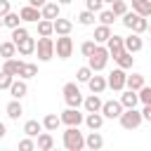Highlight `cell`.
<instances>
[{
    "instance_id": "cell-42",
    "label": "cell",
    "mask_w": 151,
    "mask_h": 151,
    "mask_svg": "<svg viewBox=\"0 0 151 151\" xmlns=\"http://www.w3.org/2000/svg\"><path fill=\"white\" fill-rule=\"evenodd\" d=\"M137 94H139V101H142L144 106H146V104H151V87H146V85H144Z\"/></svg>"
},
{
    "instance_id": "cell-46",
    "label": "cell",
    "mask_w": 151,
    "mask_h": 151,
    "mask_svg": "<svg viewBox=\"0 0 151 151\" xmlns=\"http://www.w3.org/2000/svg\"><path fill=\"white\" fill-rule=\"evenodd\" d=\"M7 12H12L9 9V0H0V17H5Z\"/></svg>"
},
{
    "instance_id": "cell-23",
    "label": "cell",
    "mask_w": 151,
    "mask_h": 151,
    "mask_svg": "<svg viewBox=\"0 0 151 151\" xmlns=\"http://www.w3.org/2000/svg\"><path fill=\"white\" fill-rule=\"evenodd\" d=\"M26 92H28V85H26L24 80H12V85H9V94H12L14 99H21Z\"/></svg>"
},
{
    "instance_id": "cell-55",
    "label": "cell",
    "mask_w": 151,
    "mask_h": 151,
    "mask_svg": "<svg viewBox=\"0 0 151 151\" xmlns=\"http://www.w3.org/2000/svg\"><path fill=\"white\" fill-rule=\"evenodd\" d=\"M2 151H9V149H2Z\"/></svg>"
},
{
    "instance_id": "cell-28",
    "label": "cell",
    "mask_w": 151,
    "mask_h": 151,
    "mask_svg": "<svg viewBox=\"0 0 151 151\" xmlns=\"http://www.w3.org/2000/svg\"><path fill=\"white\" fill-rule=\"evenodd\" d=\"M38 149H40V151H50V149H54V139H52L50 132H40V134H38Z\"/></svg>"
},
{
    "instance_id": "cell-43",
    "label": "cell",
    "mask_w": 151,
    "mask_h": 151,
    "mask_svg": "<svg viewBox=\"0 0 151 151\" xmlns=\"http://www.w3.org/2000/svg\"><path fill=\"white\" fill-rule=\"evenodd\" d=\"M94 47H97V42H94V40H85V42L80 45V52H83L85 57H90V54L94 52Z\"/></svg>"
},
{
    "instance_id": "cell-20",
    "label": "cell",
    "mask_w": 151,
    "mask_h": 151,
    "mask_svg": "<svg viewBox=\"0 0 151 151\" xmlns=\"http://www.w3.org/2000/svg\"><path fill=\"white\" fill-rule=\"evenodd\" d=\"M111 35H113V33H111V26H104V24H101V26H97V28H94V35H92V38H94V42H97V45H104Z\"/></svg>"
},
{
    "instance_id": "cell-39",
    "label": "cell",
    "mask_w": 151,
    "mask_h": 151,
    "mask_svg": "<svg viewBox=\"0 0 151 151\" xmlns=\"http://www.w3.org/2000/svg\"><path fill=\"white\" fill-rule=\"evenodd\" d=\"M111 5H113V7H111V12H113V14H116V17H123V14H125V12H127V5H125V2H123V0H113V2H111Z\"/></svg>"
},
{
    "instance_id": "cell-22",
    "label": "cell",
    "mask_w": 151,
    "mask_h": 151,
    "mask_svg": "<svg viewBox=\"0 0 151 151\" xmlns=\"http://www.w3.org/2000/svg\"><path fill=\"white\" fill-rule=\"evenodd\" d=\"M125 87H127V90H134V92H139V90L144 87V76H142V73H132V76H127V80H125Z\"/></svg>"
},
{
    "instance_id": "cell-21",
    "label": "cell",
    "mask_w": 151,
    "mask_h": 151,
    "mask_svg": "<svg viewBox=\"0 0 151 151\" xmlns=\"http://www.w3.org/2000/svg\"><path fill=\"white\" fill-rule=\"evenodd\" d=\"M132 12L139 17H151V0H132Z\"/></svg>"
},
{
    "instance_id": "cell-8",
    "label": "cell",
    "mask_w": 151,
    "mask_h": 151,
    "mask_svg": "<svg viewBox=\"0 0 151 151\" xmlns=\"http://www.w3.org/2000/svg\"><path fill=\"white\" fill-rule=\"evenodd\" d=\"M125 80H127L125 71H123V68H113V71L109 73V78H106V87H111L113 92H120V90L125 87Z\"/></svg>"
},
{
    "instance_id": "cell-48",
    "label": "cell",
    "mask_w": 151,
    "mask_h": 151,
    "mask_svg": "<svg viewBox=\"0 0 151 151\" xmlns=\"http://www.w3.org/2000/svg\"><path fill=\"white\" fill-rule=\"evenodd\" d=\"M45 2H47V0H28V5H31V7H38V9H40Z\"/></svg>"
},
{
    "instance_id": "cell-49",
    "label": "cell",
    "mask_w": 151,
    "mask_h": 151,
    "mask_svg": "<svg viewBox=\"0 0 151 151\" xmlns=\"http://www.w3.org/2000/svg\"><path fill=\"white\" fill-rule=\"evenodd\" d=\"M5 132H7V127H5V125H2V123H0V139H2V137H5Z\"/></svg>"
},
{
    "instance_id": "cell-53",
    "label": "cell",
    "mask_w": 151,
    "mask_h": 151,
    "mask_svg": "<svg viewBox=\"0 0 151 151\" xmlns=\"http://www.w3.org/2000/svg\"><path fill=\"white\" fill-rule=\"evenodd\" d=\"M0 26H2V17H0Z\"/></svg>"
},
{
    "instance_id": "cell-17",
    "label": "cell",
    "mask_w": 151,
    "mask_h": 151,
    "mask_svg": "<svg viewBox=\"0 0 151 151\" xmlns=\"http://www.w3.org/2000/svg\"><path fill=\"white\" fill-rule=\"evenodd\" d=\"M52 26H54V33H57V35H68L71 28H73V24H71L68 19H61V17H57V19L52 21Z\"/></svg>"
},
{
    "instance_id": "cell-1",
    "label": "cell",
    "mask_w": 151,
    "mask_h": 151,
    "mask_svg": "<svg viewBox=\"0 0 151 151\" xmlns=\"http://www.w3.org/2000/svg\"><path fill=\"white\" fill-rule=\"evenodd\" d=\"M123 26L130 28L132 33H137V35H142L144 31H149L146 17H139L137 12H125V14H123Z\"/></svg>"
},
{
    "instance_id": "cell-5",
    "label": "cell",
    "mask_w": 151,
    "mask_h": 151,
    "mask_svg": "<svg viewBox=\"0 0 151 151\" xmlns=\"http://www.w3.org/2000/svg\"><path fill=\"white\" fill-rule=\"evenodd\" d=\"M64 99H66V104H68L71 109H78V106L83 104L80 87H78L76 83H66V85H64Z\"/></svg>"
},
{
    "instance_id": "cell-35",
    "label": "cell",
    "mask_w": 151,
    "mask_h": 151,
    "mask_svg": "<svg viewBox=\"0 0 151 151\" xmlns=\"http://www.w3.org/2000/svg\"><path fill=\"white\" fill-rule=\"evenodd\" d=\"M35 73H38V66H35V64H26V61H24L21 68H19V76H21V78H33Z\"/></svg>"
},
{
    "instance_id": "cell-26",
    "label": "cell",
    "mask_w": 151,
    "mask_h": 151,
    "mask_svg": "<svg viewBox=\"0 0 151 151\" xmlns=\"http://www.w3.org/2000/svg\"><path fill=\"white\" fill-rule=\"evenodd\" d=\"M85 123H87V127L90 130H99L101 125H104V116L97 111V113H87L85 116Z\"/></svg>"
},
{
    "instance_id": "cell-36",
    "label": "cell",
    "mask_w": 151,
    "mask_h": 151,
    "mask_svg": "<svg viewBox=\"0 0 151 151\" xmlns=\"http://www.w3.org/2000/svg\"><path fill=\"white\" fill-rule=\"evenodd\" d=\"M78 24H80V26H92V24H94V12H90V9L80 12V14H78Z\"/></svg>"
},
{
    "instance_id": "cell-29",
    "label": "cell",
    "mask_w": 151,
    "mask_h": 151,
    "mask_svg": "<svg viewBox=\"0 0 151 151\" xmlns=\"http://www.w3.org/2000/svg\"><path fill=\"white\" fill-rule=\"evenodd\" d=\"M21 64H24V61H19V59H5V66H2V71H5V73H9V76L14 78V76H19V68H21Z\"/></svg>"
},
{
    "instance_id": "cell-34",
    "label": "cell",
    "mask_w": 151,
    "mask_h": 151,
    "mask_svg": "<svg viewBox=\"0 0 151 151\" xmlns=\"http://www.w3.org/2000/svg\"><path fill=\"white\" fill-rule=\"evenodd\" d=\"M19 21H21V17H19L17 12H7V14L2 17V26H7V28H17Z\"/></svg>"
},
{
    "instance_id": "cell-4",
    "label": "cell",
    "mask_w": 151,
    "mask_h": 151,
    "mask_svg": "<svg viewBox=\"0 0 151 151\" xmlns=\"http://www.w3.org/2000/svg\"><path fill=\"white\" fill-rule=\"evenodd\" d=\"M118 120H120V125H123L125 130H137L144 118H142V111H137V109H125Z\"/></svg>"
},
{
    "instance_id": "cell-19",
    "label": "cell",
    "mask_w": 151,
    "mask_h": 151,
    "mask_svg": "<svg viewBox=\"0 0 151 151\" xmlns=\"http://www.w3.org/2000/svg\"><path fill=\"white\" fill-rule=\"evenodd\" d=\"M101 99H99V94H90L87 99H83V106H85V111L87 113H97V111H101Z\"/></svg>"
},
{
    "instance_id": "cell-54",
    "label": "cell",
    "mask_w": 151,
    "mask_h": 151,
    "mask_svg": "<svg viewBox=\"0 0 151 151\" xmlns=\"http://www.w3.org/2000/svg\"><path fill=\"white\" fill-rule=\"evenodd\" d=\"M50 151H57V149H50Z\"/></svg>"
},
{
    "instance_id": "cell-41",
    "label": "cell",
    "mask_w": 151,
    "mask_h": 151,
    "mask_svg": "<svg viewBox=\"0 0 151 151\" xmlns=\"http://www.w3.org/2000/svg\"><path fill=\"white\" fill-rule=\"evenodd\" d=\"M19 151H35V142H33V137H24V139L19 142Z\"/></svg>"
},
{
    "instance_id": "cell-7",
    "label": "cell",
    "mask_w": 151,
    "mask_h": 151,
    "mask_svg": "<svg viewBox=\"0 0 151 151\" xmlns=\"http://www.w3.org/2000/svg\"><path fill=\"white\" fill-rule=\"evenodd\" d=\"M54 52H57L59 59H68L73 54V40L68 35H59L57 42H54Z\"/></svg>"
},
{
    "instance_id": "cell-47",
    "label": "cell",
    "mask_w": 151,
    "mask_h": 151,
    "mask_svg": "<svg viewBox=\"0 0 151 151\" xmlns=\"http://www.w3.org/2000/svg\"><path fill=\"white\" fill-rule=\"evenodd\" d=\"M142 118L151 123V104H146V106H144V111H142Z\"/></svg>"
},
{
    "instance_id": "cell-3",
    "label": "cell",
    "mask_w": 151,
    "mask_h": 151,
    "mask_svg": "<svg viewBox=\"0 0 151 151\" xmlns=\"http://www.w3.org/2000/svg\"><path fill=\"white\" fill-rule=\"evenodd\" d=\"M106 61H109V50L101 47V45H97L94 52L87 57V66L92 68V73H94V71H101V68L106 66Z\"/></svg>"
},
{
    "instance_id": "cell-52",
    "label": "cell",
    "mask_w": 151,
    "mask_h": 151,
    "mask_svg": "<svg viewBox=\"0 0 151 151\" xmlns=\"http://www.w3.org/2000/svg\"><path fill=\"white\" fill-rule=\"evenodd\" d=\"M104 2H113V0H104Z\"/></svg>"
},
{
    "instance_id": "cell-14",
    "label": "cell",
    "mask_w": 151,
    "mask_h": 151,
    "mask_svg": "<svg viewBox=\"0 0 151 151\" xmlns=\"http://www.w3.org/2000/svg\"><path fill=\"white\" fill-rule=\"evenodd\" d=\"M19 17H21V21H40V19H42L40 9H38V7H31V5L21 7V9H19Z\"/></svg>"
},
{
    "instance_id": "cell-11",
    "label": "cell",
    "mask_w": 151,
    "mask_h": 151,
    "mask_svg": "<svg viewBox=\"0 0 151 151\" xmlns=\"http://www.w3.org/2000/svg\"><path fill=\"white\" fill-rule=\"evenodd\" d=\"M106 50H109V57H118L123 50H125V45H123V35H111L109 40H106Z\"/></svg>"
},
{
    "instance_id": "cell-44",
    "label": "cell",
    "mask_w": 151,
    "mask_h": 151,
    "mask_svg": "<svg viewBox=\"0 0 151 151\" xmlns=\"http://www.w3.org/2000/svg\"><path fill=\"white\" fill-rule=\"evenodd\" d=\"M12 76L9 73H5V71H0V90H9V85H12Z\"/></svg>"
},
{
    "instance_id": "cell-30",
    "label": "cell",
    "mask_w": 151,
    "mask_h": 151,
    "mask_svg": "<svg viewBox=\"0 0 151 151\" xmlns=\"http://www.w3.org/2000/svg\"><path fill=\"white\" fill-rule=\"evenodd\" d=\"M17 54V45L12 42V40H5V42H0V57H5V59H12Z\"/></svg>"
},
{
    "instance_id": "cell-10",
    "label": "cell",
    "mask_w": 151,
    "mask_h": 151,
    "mask_svg": "<svg viewBox=\"0 0 151 151\" xmlns=\"http://www.w3.org/2000/svg\"><path fill=\"white\" fill-rule=\"evenodd\" d=\"M99 113H101L104 118H120V113H123V104H120V101H116V99L104 101Z\"/></svg>"
},
{
    "instance_id": "cell-32",
    "label": "cell",
    "mask_w": 151,
    "mask_h": 151,
    "mask_svg": "<svg viewBox=\"0 0 151 151\" xmlns=\"http://www.w3.org/2000/svg\"><path fill=\"white\" fill-rule=\"evenodd\" d=\"M38 33H40V38H50V35L54 33V26H52V21H47V19H40V21H38Z\"/></svg>"
},
{
    "instance_id": "cell-56",
    "label": "cell",
    "mask_w": 151,
    "mask_h": 151,
    "mask_svg": "<svg viewBox=\"0 0 151 151\" xmlns=\"http://www.w3.org/2000/svg\"><path fill=\"white\" fill-rule=\"evenodd\" d=\"M149 28H151V26H149Z\"/></svg>"
},
{
    "instance_id": "cell-25",
    "label": "cell",
    "mask_w": 151,
    "mask_h": 151,
    "mask_svg": "<svg viewBox=\"0 0 151 151\" xmlns=\"http://www.w3.org/2000/svg\"><path fill=\"white\" fill-rule=\"evenodd\" d=\"M85 146H87V149H101V146H104V137L92 130V132L85 137Z\"/></svg>"
},
{
    "instance_id": "cell-6",
    "label": "cell",
    "mask_w": 151,
    "mask_h": 151,
    "mask_svg": "<svg viewBox=\"0 0 151 151\" xmlns=\"http://www.w3.org/2000/svg\"><path fill=\"white\" fill-rule=\"evenodd\" d=\"M35 52H38V59L40 61H50L54 57V40L52 38H40L35 42Z\"/></svg>"
},
{
    "instance_id": "cell-50",
    "label": "cell",
    "mask_w": 151,
    "mask_h": 151,
    "mask_svg": "<svg viewBox=\"0 0 151 151\" xmlns=\"http://www.w3.org/2000/svg\"><path fill=\"white\" fill-rule=\"evenodd\" d=\"M73 0H59V5H71Z\"/></svg>"
},
{
    "instance_id": "cell-33",
    "label": "cell",
    "mask_w": 151,
    "mask_h": 151,
    "mask_svg": "<svg viewBox=\"0 0 151 151\" xmlns=\"http://www.w3.org/2000/svg\"><path fill=\"white\" fill-rule=\"evenodd\" d=\"M116 61H118V68H123V71H125V68H130V66H132L134 57H132L130 52H125V50H123V52H120V54L116 57Z\"/></svg>"
},
{
    "instance_id": "cell-16",
    "label": "cell",
    "mask_w": 151,
    "mask_h": 151,
    "mask_svg": "<svg viewBox=\"0 0 151 151\" xmlns=\"http://www.w3.org/2000/svg\"><path fill=\"white\" fill-rule=\"evenodd\" d=\"M120 104H123V109H134L137 104H139V94L134 92V90H127V92H123L120 94V99H118Z\"/></svg>"
},
{
    "instance_id": "cell-45",
    "label": "cell",
    "mask_w": 151,
    "mask_h": 151,
    "mask_svg": "<svg viewBox=\"0 0 151 151\" xmlns=\"http://www.w3.org/2000/svg\"><path fill=\"white\" fill-rule=\"evenodd\" d=\"M101 5H104V0H85V7H87L90 12H99Z\"/></svg>"
},
{
    "instance_id": "cell-27",
    "label": "cell",
    "mask_w": 151,
    "mask_h": 151,
    "mask_svg": "<svg viewBox=\"0 0 151 151\" xmlns=\"http://www.w3.org/2000/svg\"><path fill=\"white\" fill-rule=\"evenodd\" d=\"M59 125H61V118H59L57 113H47V116L42 118V127H45V130H50V132H54Z\"/></svg>"
},
{
    "instance_id": "cell-31",
    "label": "cell",
    "mask_w": 151,
    "mask_h": 151,
    "mask_svg": "<svg viewBox=\"0 0 151 151\" xmlns=\"http://www.w3.org/2000/svg\"><path fill=\"white\" fill-rule=\"evenodd\" d=\"M21 113H24V109H21V101H19V99H12V101L7 104V116H9L12 120H17Z\"/></svg>"
},
{
    "instance_id": "cell-38",
    "label": "cell",
    "mask_w": 151,
    "mask_h": 151,
    "mask_svg": "<svg viewBox=\"0 0 151 151\" xmlns=\"http://www.w3.org/2000/svg\"><path fill=\"white\" fill-rule=\"evenodd\" d=\"M24 38H28V31L24 28V26H17V28H12V42L17 45L19 40H24Z\"/></svg>"
},
{
    "instance_id": "cell-51",
    "label": "cell",
    "mask_w": 151,
    "mask_h": 151,
    "mask_svg": "<svg viewBox=\"0 0 151 151\" xmlns=\"http://www.w3.org/2000/svg\"><path fill=\"white\" fill-rule=\"evenodd\" d=\"M90 151H101V149H90Z\"/></svg>"
},
{
    "instance_id": "cell-15",
    "label": "cell",
    "mask_w": 151,
    "mask_h": 151,
    "mask_svg": "<svg viewBox=\"0 0 151 151\" xmlns=\"http://www.w3.org/2000/svg\"><path fill=\"white\" fill-rule=\"evenodd\" d=\"M87 87H90V92H92V94H101V92L106 90V78H104V76H94V73H92V78L87 80Z\"/></svg>"
},
{
    "instance_id": "cell-37",
    "label": "cell",
    "mask_w": 151,
    "mask_h": 151,
    "mask_svg": "<svg viewBox=\"0 0 151 151\" xmlns=\"http://www.w3.org/2000/svg\"><path fill=\"white\" fill-rule=\"evenodd\" d=\"M76 78H78V83H87V80L92 78V68H90V66H80V68L76 71Z\"/></svg>"
},
{
    "instance_id": "cell-13",
    "label": "cell",
    "mask_w": 151,
    "mask_h": 151,
    "mask_svg": "<svg viewBox=\"0 0 151 151\" xmlns=\"http://www.w3.org/2000/svg\"><path fill=\"white\" fill-rule=\"evenodd\" d=\"M123 45H125V52H130V54H134V52H139V50L144 47V42H142V38H139L137 33L123 38Z\"/></svg>"
},
{
    "instance_id": "cell-24",
    "label": "cell",
    "mask_w": 151,
    "mask_h": 151,
    "mask_svg": "<svg viewBox=\"0 0 151 151\" xmlns=\"http://www.w3.org/2000/svg\"><path fill=\"white\" fill-rule=\"evenodd\" d=\"M24 132H26V137H38L42 132V123L40 120H26L24 123Z\"/></svg>"
},
{
    "instance_id": "cell-12",
    "label": "cell",
    "mask_w": 151,
    "mask_h": 151,
    "mask_svg": "<svg viewBox=\"0 0 151 151\" xmlns=\"http://www.w3.org/2000/svg\"><path fill=\"white\" fill-rule=\"evenodd\" d=\"M59 12H61L59 2H45V5L40 7V14H42V19H47V21H54V19L59 17Z\"/></svg>"
},
{
    "instance_id": "cell-2",
    "label": "cell",
    "mask_w": 151,
    "mask_h": 151,
    "mask_svg": "<svg viewBox=\"0 0 151 151\" xmlns=\"http://www.w3.org/2000/svg\"><path fill=\"white\" fill-rule=\"evenodd\" d=\"M85 146V137L78 127H66L64 132V149L66 151H83Z\"/></svg>"
},
{
    "instance_id": "cell-9",
    "label": "cell",
    "mask_w": 151,
    "mask_h": 151,
    "mask_svg": "<svg viewBox=\"0 0 151 151\" xmlns=\"http://www.w3.org/2000/svg\"><path fill=\"white\" fill-rule=\"evenodd\" d=\"M59 118H61V123H64V125H68V127H78V125L85 120V116H83L78 109H71V106H68Z\"/></svg>"
},
{
    "instance_id": "cell-18",
    "label": "cell",
    "mask_w": 151,
    "mask_h": 151,
    "mask_svg": "<svg viewBox=\"0 0 151 151\" xmlns=\"http://www.w3.org/2000/svg\"><path fill=\"white\" fill-rule=\"evenodd\" d=\"M17 52L19 54H24V57H28V54H33L35 52V40L28 35V38H24V40H19L17 42Z\"/></svg>"
},
{
    "instance_id": "cell-40",
    "label": "cell",
    "mask_w": 151,
    "mask_h": 151,
    "mask_svg": "<svg viewBox=\"0 0 151 151\" xmlns=\"http://www.w3.org/2000/svg\"><path fill=\"white\" fill-rule=\"evenodd\" d=\"M116 19H118V17H116V14H113V12H111V9H104V12H101V14H99V21H101V24H104V26H111V24H113V21H116Z\"/></svg>"
}]
</instances>
